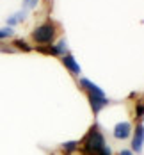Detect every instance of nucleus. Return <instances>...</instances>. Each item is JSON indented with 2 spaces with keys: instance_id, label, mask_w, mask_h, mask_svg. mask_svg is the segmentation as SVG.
<instances>
[{
  "instance_id": "obj_13",
  "label": "nucleus",
  "mask_w": 144,
  "mask_h": 155,
  "mask_svg": "<svg viewBox=\"0 0 144 155\" xmlns=\"http://www.w3.org/2000/svg\"><path fill=\"white\" fill-rule=\"evenodd\" d=\"M37 4H39V0H23V7H27V9L36 7Z\"/></svg>"
},
{
  "instance_id": "obj_10",
  "label": "nucleus",
  "mask_w": 144,
  "mask_h": 155,
  "mask_svg": "<svg viewBox=\"0 0 144 155\" xmlns=\"http://www.w3.org/2000/svg\"><path fill=\"white\" fill-rule=\"evenodd\" d=\"M37 52H41V54H50V55H59L57 48L52 47V45H46V47H37Z\"/></svg>"
},
{
  "instance_id": "obj_6",
  "label": "nucleus",
  "mask_w": 144,
  "mask_h": 155,
  "mask_svg": "<svg viewBox=\"0 0 144 155\" xmlns=\"http://www.w3.org/2000/svg\"><path fill=\"white\" fill-rule=\"evenodd\" d=\"M61 59H62V64L66 66V70H69V71H71L73 75H78V73H80V66H78V62L75 61V57H73L71 54H64Z\"/></svg>"
},
{
  "instance_id": "obj_12",
  "label": "nucleus",
  "mask_w": 144,
  "mask_h": 155,
  "mask_svg": "<svg viewBox=\"0 0 144 155\" xmlns=\"http://www.w3.org/2000/svg\"><path fill=\"white\" fill-rule=\"evenodd\" d=\"M14 34V31L11 27H5V29H0V39H5V38H11Z\"/></svg>"
},
{
  "instance_id": "obj_9",
  "label": "nucleus",
  "mask_w": 144,
  "mask_h": 155,
  "mask_svg": "<svg viewBox=\"0 0 144 155\" xmlns=\"http://www.w3.org/2000/svg\"><path fill=\"white\" fill-rule=\"evenodd\" d=\"M13 45H14V50L18 48V50H23V52H30L32 48H30V45L25 41V39H14L13 41Z\"/></svg>"
},
{
  "instance_id": "obj_2",
  "label": "nucleus",
  "mask_w": 144,
  "mask_h": 155,
  "mask_svg": "<svg viewBox=\"0 0 144 155\" xmlns=\"http://www.w3.org/2000/svg\"><path fill=\"white\" fill-rule=\"evenodd\" d=\"M55 36H57V25H55L52 20L41 23L39 27H36V29L32 31V39H34L39 47L52 45L53 39H55Z\"/></svg>"
},
{
  "instance_id": "obj_11",
  "label": "nucleus",
  "mask_w": 144,
  "mask_h": 155,
  "mask_svg": "<svg viewBox=\"0 0 144 155\" xmlns=\"http://www.w3.org/2000/svg\"><path fill=\"white\" fill-rule=\"evenodd\" d=\"M78 148V141H69V143H64L62 144V150H66V153H71Z\"/></svg>"
},
{
  "instance_id": "obj_1",
  "label": "nucleus",
  "mask_w": 144,
  "mask_h": 155,
  "mask_svg": "<svg viewBox=\"0 0 144 155\" xmlns=\"http://www.w3.org/2000/svg\"><path fill=\"white\" fill-rule=\"evenodd\" d=\"M78 150L82 155H112L110 146L105 144V137L98 125H93L85 136L78 143Z\"/></svg>"
},
{
  "instance_id": "obj_7",
  "label": "nucleus",
  "mask_w": 144,
  "mask_h": 155,
  "mask_svg": "<svg viewBox=\"0 0 144 155\" xmlns=\"http://www.w3.org/2000/svg\"><path fill=\"white\" fill-rule=\"evenodd\" d=\"M78 84H80V87L85 91V93H96V94H105V91L101 89V87H98L96 84H93L89 78H80L78 80Z\"/></svg>"
},
{
  "instance_id": "obj_8",
  "label": "nucleus",
  "mask_w": 144,
  "mask_h": 155,
  "mask_svg": "<svg viewBox=\"0 0 144 155\" xmlns=\"http://www.w3.org/2000/svg\"><path fill=\"white\" fill-rule=\"evenodd\" d=\"M25 18H27V13H25V11H20V13H16L14 16L7 18V25H16L18 21H21V20H25Z\"/></svg>"
},
{
  "instance_id": "obj_14",
  "label": "nucleus",
  "mask_w": 144,
  "mask_h": 155,
  "mask_svg": "<svg viewBox=\"0 0 144 155\" xmlns=\"http://www.w3.org/2000/svg\"><path fill=\"white\" fill-rule=\"evenodd\" d=\"M135 116H139V118L144 116V104H139V105L135 107Z\"/></svg>"
},
{
  "instance_id": "obj_5",
  "label": "nucleus",
  "mask_w": 144,
  "mask_h": 155,
  "mask_svg": "<svg viewBox=\"0 0 144 155\" xmlns=\"http://www.w3.org/2000/svg\"><path fill=\"white\" fill-rule=\"evenodd\" d=\"M130 134H132V125L128 121H121L114 127V137L116 139H126V137H130Z\"/></svg>"
},
{
  "instance_id": "obj_15",
  "label": "nucleus",
  "mask_w": 144,
  "mask_h": 155,
  "mask_svg": "<svg viewBox=\"0 0 144 155\" xmlns=\"http://www.w3.org/2000/svg\"><path fill=\"white\" fill-rule=\"evenodd\" d=\"M119 155H133V153H132V150H121Z\"/></svg>"
},
{
  "instance_id": "obj_4",
  "label": "nucleus",
  "mask_w": 144,
  "mask_h": 155,
  "mask_svg": "<svg viewBox=\"0 0 144 155\" xmlns=\"http://www.w3.org/2000/svg\"><path fill=\"white\" fill-rule=\"evenodd\" d=\"M142 146H144V125L139 123L137 128H135V136H133V141H132V150L141 153L142 152Z\"/></svg>"
},
{
  "instance_id": "obj_3",
  "label": "nucleus",
  "mask_w": 144,
  "mask_h": 155,
  "mask_svg": "<svg viewBox=\"0 0 144 155\" xmlns=\"http://www.w3.org/2000/svg\"><path fill=\"white\" fill-rule=\"evenodd\" d=\"M87 100H89V104H91V109H93V112L98 114L101 109L105 107L107 104H109V100H107V96L105 94H96V93H87Z\"/></svg>"
}]
</instances>
